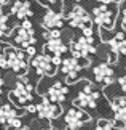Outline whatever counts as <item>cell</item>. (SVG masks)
<instances>
[{"instance_id": "21", "label": "cell", "mask_w": 126, "mask_h": 130, "mask_svg": "<svg viewBox=\"0 0 126 130\" xmlns=\"http://www.w3.org/2000/svg\"><path fill=\"white\" fill-rule=\"evenodd\" d=\"M7 125L13 127V128H18V127H21L22 124H21V119H19V117H13V119H10V121L7 122Z\"/></svg>"}, {"instance_id": "26", "label": "cell", "mask_w": 126, "mask_h": 130, "mask_svg": "<svg viewBox=\"0 0 126 130\" xmlns=\"http://www.w3.org/2000/svg\"><path fill=\"white\" fill-rule=\"evenodd\" d=\"M40 3H45V5H53V3H56V0H38Z\"/></svg>"}, {"instance_id": "8", "label": "cell", "mask_w": 126, "mask_h": 130, "mask_svg": "<svg viewBox=\"0 0 126 130\" xmlns=\"http://www.w3.org/2000/svg\"><path fill=\"white\" fill-rule=\"evenodd\" d=\"M35 111L38 112V116L42 119H54V117H58L59 114L62 112V109H61V106H59L58 103L45 98L35 106Z\"/></svg>"}, {"instance_id": "3", "label": "cell", "mask_w": 126, "mask_h": 130, "mask_svg": "<svg viewBox=\"0 0 126 130\" xmlns=\"http://www.w3.org/2000/svg\"><path fill=\"white\" fill-rule=\"evenodd\" d=\"M13 42L22 48H27L29 45L35 43V32H34L32 23L29 19H24L21 26L16 27V31L13 34Z\"/></svg>"}, {"instance_id": "33", "label": "cell", "mask_w": 126, "mask_h": 130, "mask_svg": "<svg viewBox=\"0 0 126 130\" xmlns=\"http://www.w3.org/2000/svg\"><path fill=\"white\" fill-rule=\"evenodd\" d=\"M75 2H78V0H75Z\"/></svg>"}, {"instance_id": "1", "label": "cell", "mask_w": 126, "mask_h": 130, "mask_svg": "<svg viewBox=\"0 0 126 130\" xmlns=\"http://www.w3.org/2000/svg\"><path fill=\"white\" fill-rule=\"evenodd\" d=\"M117 5H112V3H102L99 7H96L93 10V18H94V23L99 24L100 27L104 29H112L113 27V23H115V18H117Z\"/></svg>"}, {"instance_id": "10", "label": "cell", "mask_w": 126, "mask_h": 130, "mask_svg": "<svg viewBox=\"0 0 126 130\" xmlns=\"http://www.w3.org/2000/svg\"><path fill=\"white\" fill-rule=\"evenodd\" d=\"M89 121V116L85 111H80L77 108H70L65 114V124L69 130H78L85 122Z\"/></svg>"}, {"instance_id": "23", "label": "cell", "mask_w": 126, "mask_h": 130, "mask_svg": "<svg viewBox=\"0 0 126 130\" xmlns=\"http://www.w3.org/2000/svg\"><path fill=\"white\" fill-rule=\"evenodd\" d=\"M118 84H120V87H121V90L126 93V74H123V76L118 79Z\"/></svg>"}, {"instance_id": "22", "label": "cell", "mask_w": 126, "mask_h": 130, "mask_svg": "<svg viewBox=\"0 0 126 130\" xmlns=\"http://www.w3.org/2000/svg\"><path fill=\"white\" fill-rule=\"evenodd\" d=\"M7 24H8V16L2 11V10H0V27H2V26H7Z\"/></svg>"}, {"instance_id": "13", "label": "cell", "mask_w": 126, "mask_h": 130, "mask_svg": "<svg viewBox=\"0 0 126 130\" xmlns=\"http://www.w3.org/2000/svg\"><path fill=\"white\" fill-rule=\"evenodd\" d=\"M94 77L96 80L100 82V84H112L113 82V69L109 66L107 63H102V64H97L94 68Z\"/></svg>"}, {"instance_id": "25", "label": "cell", "mask_w": 126, "mask_h": 130, "mask_svg": "<svg viewBox=\"0 0 126 130\" xmlns=\"http://www.w3.org/2000/svg\"><path fill=\"white\" fill-rule=\"evenodd\" d=\"M26 53H27V55H31V56H32V55L35 53V48H34V45H29V47L26 48Z\"/></svg>"}, {"instance_id": "27", "label": "cell", "mask_w": 126, "mask_h": 130, "mask_svg": "<svg viewBox=\"0 0 126 130\" xmlns=\"http://www.w3.org/2000/svg\"><path fill=\"white\" fill-rule=\"evenodd\" d=\"M3 93V79H2V76H0V95Z\"/></svg>"}, {"instance_id": "18", "label": "cell", "mask_w": 126, "mask_h": 130, "mask_svg": "<svg viewBox=\"0 0 126 130\" xmlns=\"http://www.w3.org/2000/svg\"><path fill=\"white\" fill-rule=\"evenodd\" d=\"M21 114H19V111L16 108H13L10 103L7 104H2L0 106V122L5 124L7 125V122L10 121V119H13V117H19Z\"/></svg>"}, {"instance_id": "17", "label": "cell", "mask_w": 126, "mask_h": 130, "mask_svg": "<svg viewBox=\"0 0 126 130\" xmlns=\"http://www.w3.org/2000/svg\"><path fill=\"white\" fill-rule=\"evenodd\" d=\"M45 50L49 52L51 55H58V56H61L62 53L67 52V47H65L64 42L61 40V37H56V39H48L46 45H45Z\"/></svg>"}, {"instance_id": "9", "label": "cell", "mask_w": 126, "mask_h": 130, "mask_svg": "<svg viewBox=\"0 0 126 130\" xmlns=\"http://www.w3.org/2000/svg\"><path fill=\"white\" fill-rule=\"evenodd\" d=\"M67 23H69L72 27L82 29V27L86 26V24L91 23V19H89V14L85 11V8H82L80 5H77V7H73V8L67 13Z\"/></svg>"}, {"instance_id": "15", "label": "cell", "mask_w": 126, "mask_h": 130, "mask_svg": "<svg viewBox=\"0 0 126 130\" xmlns=\"http://www.w3.org/2000/svg\"><path fill=\"white\" fill-rule=\"evenodd\" d=\"M62 23H64L62 14L54 11V10H48V11L45 13L43 19H42L43 27H46V29H59L62 26Z\"/></svg>"}, {"instance_id": "19", "label": "cell", "mask_w": 126, "mask_h": 130, "mask_svg": "<svg viewBox=\"0 0 126 130\" xmlns=\"http://www.w3.org/2000/svg\"><path fill=\"white\" fill-rule=\"evenodd\" d=\"M110 47H112L113 53H126V37L123 34H117L115 37H112L110 40Z\"/></svg>"}, {"instance_id": "29", "label": "cell", "mask_w": 126, "mask_h": 130, "mask_svg": "<svg viewBox=\"0 0 126 130\" xmlns=\"http://www.w3.org/2000/svg\"><path fill=\"white\" fill-rule=\"evenodd\" d=\"M14 130H31V128H29V127H26V125H21V127L14 128Z\"/></svg>"}, {"instance_id": "4", "label": "cell", "mask_w": 126, "mask_h": 130, "mask_svg": "<svg viewBox=\"0 0 126 130\" xmlns=\"http://www.w3.org/2000/svg\"><path fill=\"white\" fill-rule=\"evenodd\" d=\"M32 84L27 80V77H19V80L16 82L13 92L10 93L13 101H16L18 104H27L29 101H32Z\"/></svg>"}, {"instance_id": "30", "label": "cell", "mask_w": 126, "mask_h": 130, "mask_svg": "<svg viewBox=\"0 0 126 130\" xmlns=\"http://www.w3.org/2000/svg\"><path fill=\"white\" fill-rule=\"evenodd\" d=\"M27 111H29V112H35V106H32V104H31V106L27 108Z\"/></svg>"}, {"instance_id": "24", "label": "cell", "mask_w": 126, "mask_h": 130, "mask_svg": "<svg viewBox=\"0 0 126 130\" xmlns=\"http://www.w3.org/2000/svg\"><path fill=\"white\" fill-rule=\"evenodd\" d=\"M121 26H123V29L126 31V10H124L123 14H121Z\"/></svg>"}, {"instance_id": "12", "label": "cell", "mask_w": 126, "mask_h": 130, "mask_svg": "<svg viewBox=\"0 0 126 130\" xmlns=\"http://www.w3.org/2000/svg\"><path fill=\"white\" fill-rule=\"evenodd\" d=\"M11 13L16 16L18 19H27L29 16H32V5L29 0H16L11 7Z\"/></svg>"}, {"instance_id": "7", "label": "cell", "mask_w": 126, "mask_h": 130, "mask_svg": "<svg viewBox=\"0 0 126 130\" xmlns=\"http://www.w3.org/2000/svg\"><path fill=\"white\" fill-rule=\"evenodd\" d=\"M32 68L38 76H53L56 72V64H53L48 55H35L32 58Z\"/></svg>"}, {"instance_id": "14", "label": "cell", "mask_w": 126, "mask_h": 130, "mask_svg": "<svg viewBox=\"0 0 126 130\" xmlns=\"http://www.w3.org/2000/svg\"><path fill=\"white\" fill-rule=\"evenodd\" d=\"M82 68H83V66L78 63V59L72 56V58H65V59H64L61 69H62V72L65 74V76L69 77V80L72 82L73 79L78 76V72L82 71Z\"/></svg>"}, {"instance_id": "5", "label": "cell", "mask_w": 126, "mask_h": 130, "mask_svg": "<svg viewBox=\"0 0 126 130\" xmlns=\"http://www.w3.org/2000/svg\"><path fill=\"white\" fill-rule=\"evenodd\" d=\"M99 101H100V93L93 90L91 87H85L82 88V92L77 95L75 98V106L78 108H85V109H94L99 106Z\"/></svg>"}, {"instance_id": "28", "label": "cell", "mask_w": 126, "mask_h": 130, "mask_svg": "<svg viewBox=\"0 0 126 130\" xmlns=\"http://www.w3.org/2000/svg\"><path fill=\"white\" fill-rule=\"evenodd\" d=\"M8 3H10V0H0V7H5Z\"/></svg>"}, {"instance_id": "20", "label": "cell", "mask_w": 126, "mask_h": 130, "mask_svg": "<svg viewBox=\"0 0 126 130\" xmlns=\"http://www.w3.org/2000/svg\"><path fill=\"white\" fill-rule=\"evenodd\" d=\"M96 130H113V124L109 121H99L96 125Z\"/></svg>"}, {"instance_id": "16", "label": "cell", "mask_w": 126, "mask_h": 130, "mask_svg": "<svg viewBox=\"0 0 126 130\" xmlns=\"http://www.w3.org/2000/svg\"><path fill=\"white\" fill-rule=\"evenodd\" d=\"M67 92H69V88L65 87L64 84L58 82V84H54L53 87H49V90H48V100H51V101H54V103H61V101H64Z\"/></svg>"}, {"instance_id": "32", "label": "cell", "mask_w": 126, "mask_h": 130, "mask_svg": "<svg viewBox=\"0 0 126 130\" xmlns=\"http://www.w3.org/2000/svg\"><path fill=\"white\" fill-rule=\"evenodd\" d=\"M2 56H3V47L0 45V58H2Z\"/></svg>"}, {"instance_id": "11", "label": "cell", "mask_w": 126, "mask_h": 130, "mask_svg": "<svg viewBox=\"0 0 126 130\" xmlns=\"http://www.w3.org/2000/svg\"><path fill=\"white\" fill-rule=\"evenodd\" d=\"M112 111L115 112V124L126 128V96H117L110 101Z\"/></svg>"}, {"instance_id": "31", "label": "cell", "mask_w": 126, "mask_h": 130, "mask_svg": "<svg viewBox=\"0 0 126 130\" xmlns=\"http://www.w3.org/2000/svg\"><path fill=\"white\" fill-rule=\"evenodd\" d=\"M97 2H100V3H112L113 0H97Z\"/></svg>"}, {"instance_id": "6", "label": "cell", "mask_w": 126, "mask_h": 130, "mask_svg": "<svg viewBox=\"0 0 126 130\" xmlns=\"http://www.w3.org/2000/svg\"><path fill=\"white\" fill-rule=\"evenodd\" d=\"M70 52H72L73 58H77V59L88 58L91 53H96L94 43H93V37L83 36V37L77 39V40L72 42V45H70Z\"/></svg>"}, {"instance_id": "2", "label": "cell", "mask_w": 126, "mask_h": 130, "mask_svg": "<svg viewBox=\"0 0 126 130\" xmlns=\"http://www.w3.org/2000/svg\"><path fill=\"white\" fill-rule=\"evenodd\" d=\"M5 50V58H7V66L14 71L16 74H22L27 69V53H24L22 50L7 47Z\"/></svg>"}]
</instances>
